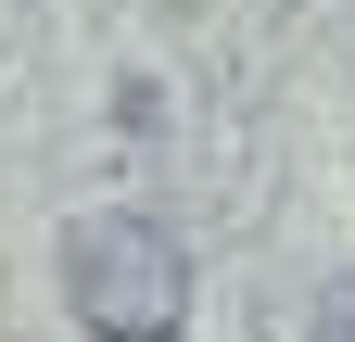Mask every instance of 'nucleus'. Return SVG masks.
<instances>
[{
    "label": "nucleus",
    "mask_w": 355,
    "mask_h": 342,
    "mask_svg": "<svg viewBox=\"0 0 355 342\" xmlns=\"http://www.w3.org/2000/svg\"><path fill=\"white\" fill-rule=\"evenodd\" d=\"M64 291H76L89 342H178V317H191V253L153 216H76L64 228Z\"/></svg>",
    "instance_id": "f257e3e1"
}]
</instances>
